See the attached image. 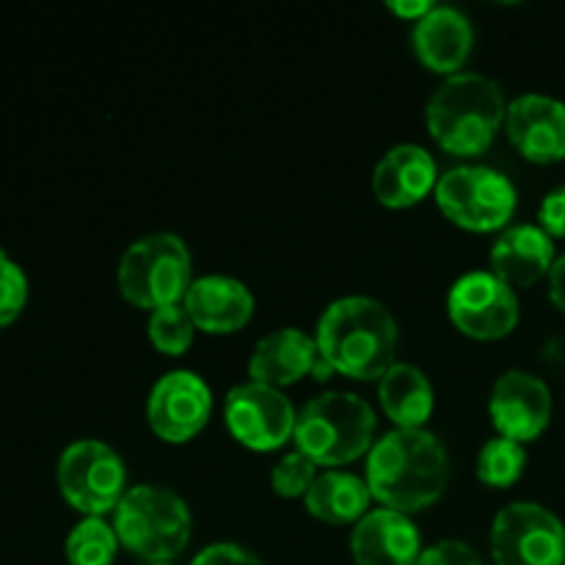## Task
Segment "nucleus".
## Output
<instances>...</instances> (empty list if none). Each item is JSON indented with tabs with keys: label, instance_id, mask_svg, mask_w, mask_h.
<instances>
[{
	"label": "nucleus",
	"instance_id": "obj_1",
	"mask_svg": "<svg viewBox=\"0 0 565 565\" xmlns=\"http://www.w3.org/2000/svg\"><path fill=\"white\" fill-rule=\"evenodd\" d=\"M373 500L397 513H414L434 505L450 480V458L439 436L425 428H397L375 441L367 456Z\"/></svg>",
	"mask_w": 565,
	"mask_h": 565
},
{
	"label": "nucleus",
	"instance_id": "obj_2",
	"mask_svg": "<svg viewBox=\"0 0 565 565\" xmlns=\"http://www.w3.org/2000/svg\"><path fill=\"white\" fill-rule=\"evenodd\" d=\"M315 342L334 373L356 381H381L395 364L397 320L375 298L348 296L326 307Z\"/></svg>",
	"mask_w": 565,
	"mask_h": 565
},
{
	"label": "nucleus",
	"instance_id": "obj_3",
	"mask_svg": "<svg viewBox=\"0 0 565 565\" xmlns=\"http://www.w3.org/2000/svg\"><path fill=\"white\" fill-rule=\"evenodd\" d=\"M505 114L500 83L480 72H458L436 88L425 116L430 136L445 152L475 158L494 143Z\"/></svg>",
	"mask_w": 565,
	"mask_h": 565
},
{
	"label": "nucleus",
	"instance_id": "obj_4",
	"mask_svg": "<svg viewBox=\"0 0 565 565\" xmlns=\"http://www.w3.org/2000/svg\"><path fill=\"white\" fill-rule=\"evenodd\" d=\"M375 414L364 397L351 392H326L298 412V452L318 467H342L373 450Z\"/></svg>",
	"mask_w": 565,
	"mask_h": 565
},
{
	"label": "nucleus",
	"instance_id": "obj_5",
	"mask_svg": "<svg viewBox=\"0 0 565 565\" xmlns=\"http://www.w3.org/2000/svg\"><path fill=\"white\" fill-rule=\"evenodd\" d=\"M114 530L143 563H171L191 541V511L171 489L136 486L116 505Z\"/></svg>",
	"mask_w": 565,
	"mask_h": 565
},
{
	"label": "nucleus",
	"instance_id": "obj_6",
	"mask_svg": "<svg viewBox=\"0 0 565 565\" xmlns=\"http://www.w3.org/2000/svg\"><path fill=\"white\" fill-rule=\"evenodd\" d=\"M193 285L191 252L171 232H158L132 243L119 263V290L132 307L160 309L185 301Z\"/></svg>",
	"mask_w": 565,
	"mask_h": 565
},
{
	"label": "nucleus",
	"instance_id": "obj_7",
	"mask_svg": "<svg viewBox=\"0 0 565 565\" xmlns=\"http://www.w3.org/2000/svg\"><path fill=\"white\" fill-rule=\"evenodd\" d=\"M434 193L441 213L469 232H497L516 213V188L489 166L450 169Z\"/></svg>",
	"mask_w": 565,
	"mask_h": 565
},
{
	"label": "nucleus",
	"instance_id": "obj_8",
	"mask_svg": "<svg viewBox=\"0 0 565 565\" xmlns=\"http://www.w3.org/2000/svg\"><path fill=\"white\" fill-rule=\"evenodd\" d=\"M127 472L116 450L105 441H72L58 458V489L75 511L86 516H105L116 511L125 489Z\"/></svg>",
	"mask_w": 565,
	"mask_h": 565
},
{
	"label": "nucleus",
	"instance_id": "obj_9",
	"mask_svg": "<svg viewBox=\"0 0 565 565\" xmlns=\"http://www.w3.org/2000/svg\"><path fill=\"white\" fill-rule=\"evenodd\" d=\"M565 527L539 502H513L491 524L497 565H563Z\"/></svg>",
	"mask_w": 565,
	"mask_h": 565
},
{
	"label": "nucleus",
	"instance_id": "obj_10",
	"mask_svg": "<svg viewBox=\"0 0 565 565\" xmlns=\"http://www.w3.org/2000/svg\"><path fill=\"white\" fill-rule=\"evenodd\" d=\"M296 408L276 386L248 384L232 386L224 401V419L230 434L243 447L257 452L279 450L296 434Z\"/></svg>",
	"mask_w": 565,
	"mask_h": 565
},
{
	"label": "nucleus",
	"instance_id": "obj_11",
	"mask_svg": "<svg viewBox=\"0 0 565 565\" xmlns=\"http://www.w3.org/2000/svg\"><path fill=\"white\" fill-rule=\"evenodd\" d=\"M447 312L456 329L472 340H502L519 323V298L491 270H472L450 287Z\"/></svg>",
	"mask_w": 565,
	"mask_h": 565
},
{
	"label": "nucleus",
	"instance_id": "obj_12",
	"mask_svg": "<svg viewBox=\"0 0 565 565\" xmlns=\"http://www.w3.org/2000/svg\"><path fill=\"white\" fill-rule=\"evenodd\" d=\"M213 412V395L202 375L191 370L166 373L152 386L147 401L149 428L169 445L193 439L207 425Z\"/></svg>",
	"mask_w": 565,
	"mask_h": 565
},
{
	"label": "nucleus",
	"instance_id": "obj_13",
	"mask_svg": "<svg viewBox=\"0 0 565 565\" xmlns=\"http://www.w3.org/2000/svg\"><path fill=\"white\" fill-rule=\"evenodd\" d=\"M489 414L494 419V428L505 439L519 441V445L539 439L550 428L552 419L550 386L533 373L508 370L491 392Z\"/></svg>",
	"mask_w": 565,
	"mask_h": 565
},
{
	"label": "nucleus",
	"instance_id": "obj_14",
	"mask_svg": "<svg viewBox=\"0 0 565 565\" xmlns=\"http://www.w3.org/2000/svg\"><path fill=\"white\" fill-rule=\"evenodd\" d=\"M508 138L533 163L565 158V105L544 94H522L508 105Z\"/></svg>",
	"mask_w": 565,
	"mask_h": 565
},
{
	"label": "nucleus",
	"instance_id": "obj_15",
	"mask_svg": "<svg viewBox=\"0 0 565 565\" xmlns=\"http://www.w3.org/2000/svg\"><path fill=\"white\" fill-rule=\"evenodd\" d=\"M351 555L356 565H417L423 557V539L406 513L381 508L356 522Z\"/></svg>",
	"mask_w": 565,
	"mask_h": 565
},
{
	"label": "nucleus",
	"instance_id": "obj_16",
	"mask_svg": "<svg viewBox=\"0 0 565 565\" xmlns=\"http://www.w3.org/2000/svg\"><path fill=\"white\" fill-rule=\"evenodd\" d=\"M414 53L439 75H458L475 44L472 22L452 6H434L412 31Z\"/></svg>",
	"mask_w": 565,
	"mask_h": 565
},
{
	"label": "nucleus",
	"instance_id": "obj_17",
	"mask_svg": "<svg viewBox=\"0 0 565 565\" xmlns=\"http://www.w3.org/2000/svg\"><path fill=\"white\" fill-rule=\"evenodd\" d=\"M182 307L191 315L193 326L199 331L232 334V331H241L252 320L254 296L241 279L210 274L193 279Z\"/></svg>",
	"mask_w": 565,
	"mask_h": 565
},
{
	"label": "nucleus",
	"instance_id": "obj_18",
	"mask_svg": "<svg viewBox=\"0 0 565 565\" xmlns=\"http://www.w3.org/2000/svg\"><path fill=\"white\" fill-rule=\"evenodd\" d=\"M436 163L428 149L417 143L392 147L373 171V193L384 207L403 210L423 202L436 191Z\"/></svg>",
	"mask_w": 565,
	"mask_h": 565
},
{
	"label": "nucleus",
	"instance_id": "obj_19",
	"mask_svg": "<svg viewBox=\"0 0 565 565\" xmlns=\"http://www.w3.org/2000/svg\"><path fill=\"white\" fill-rule=\"evenodd\" d=\"M555 265V246L541 226L516 224L491 246V274L511 287H530Z\"/></svg>",
	"mask_w": 565,
	"mask_h": 565
},
{
	"label": "nucleus",
	"instance_id": "obj_20",
	"mask_svg": "<svg viewBox=\"0 0 565 565\" xmlns=\"http://www.w3.org/2000/svg\"><path fill=\"white\" fill-rule=\"evenodd\" d=\"M320 351L312 337L303 334L301 329H279L270 331L268 337L254 345L252 359H248V375L257 384L287 386L309 375L318 364Z\"/></svg>",
	"mask_w": 565,
	"mask_h": 565
},
{
	"label": "nucleus",
	"instance_id": "obj_21",
	"mask_svg": "<svg viewBox=\"0 0 565 565\" xmlns=\"http://www.w3.org/2000/svg\"><path fill=\"white\" fill-rule=\"evenodd\" d=\"M381 406L397 428H423L434 414V386L428 375L406 362H395L379 384Z\"/></svg>",
	"mask_w": 565,
	"mask_h": 565
},
{
	"label": "nucleus",
	"instance_id": "obj_22",
	"mask_svg": "<svg viewBox=\"0 0 565 565\" xmlns=\"http://www.w3.org/2000/svg\"><path fill=\"white\" fill-rule=\"evenodd\" d=\"M370 500L373 494H370L367 480L351 472H326L318 475L312 489L303 497V505L320 522L351 524L367 516Z\"/></svg>",
	"mask_w": 565,
	"mask_h": 565
},
{
	"label": "nucleus",
	"instance_id": "obj_23",
	"mask_svg": "<svg viewBox=\"0 0 565 565\" xmlns=\"http://www.w3.org/2000/svg\"><path fill=\"white\" fill-rule=\"evenodd\" d=\"M116 552H119V535L103 516H86L72 527L66 539L70 565H114Z\"/></svg>",
	"mask_w": 565,
	"mask_h": 565
},
{
	"label": "nucleus",
	"instance_id": "obj_24",
	"mask_svg": "<svg viewBox=\"0 0 565 565\" xmlns=\"http://www.w3.org/2000/svg\"><path fill=\"white\" fill-rule=\"evenodd\" d=\"M524 467H527L524 447L519 441L505 439V436H494L478 452L475 472H478V480H483L491 489H508V486H513L522 478Z\"/></svg>",
	"mask_w": 565,
	"mask_h": 565
},
{
	"label": "nucleus",
	"instance_id": "obj_25",
	"mask_svg": "<svg viewBox=\"0 0 565 565\" xmlns=\"http://www.w3.org/2000/svg\"><path fill=\"white\" fill-rule=\"evenodd\" d=\"M193 331H196V326H193L191 315L185 312L182 303L154 309L152 318H149V340L166 356H182L193 345Z\"/></svg>",
	"mask_w": 565,
	"mask_h": 565
},
{
	"label": "nucleus",
	"instance_id": "obj_26",
	"mask_svg": "<svg viewBox=\"0 0 565 565\" xmlns=\"http://www.w3.org/2000/svg\"><path fill=\"white\" fill-rule=\"evenodd\" d=\"M318 480V463L309 461L303 452H287L279 463L270 472V486L279 497H307V491L312 489V483Z\"/></svg>",
	"mask_w": 565,
	"mask_h": 565
},
{
	"label": "nucleus",
	"instance_id": "obj_27",
	"mask_svg": "<svg viewBox=\"0 0 565 565\" xmlns=\"http://www.w3.org/2000/svg\"><path fill=\"white\" fill-rule=\"evenodd\" d=\"M28 301V279L20 265L0 252V329L20 318Z\"/></svg>",
	"mask_w": 565,
	"mask_h": 565
},
{
	"label": "nucleus",
	"instance_id": "obj_28",
	"mask_svg": "<svg viewBox=\"0 0 565 565\" xmlns=\"http://www.w3.org/2000/svg\"><path fill=\"white\" fill-rule=\"evenodd\" d=\"M417 565H483L478 552L463 541H439V544L423 550Z\"/></svg>",
	"mask_w": 565,
	"mask_h": 565
},
{
	"label": "nucleus",
	"instance_id": "obj_29",
	"mask_svg": "<svg viewBox=\"0 0 565 565\" xmlns=\"http://www.w3.org/2000/svg\"><path fill=\"white\" fill-rule=\"evenodd\" d=\"M191 565H263L254 552L237 544H210L193 557Z\"/></svg>",
	"mask_w": 565,
	"mask_h": 565
},
{
	"label": "nucleus",
	"instance_id": "obj_30",
	"mask_svg": "<svg viewBox=\"0 0 565 565\" xmlns=\"http://www.w3.org/2000/svg\"><path fill=\"white\" fill-rule=\"evenodd\" d=\"M539 221L550 237H565V185L546 193L539 207Z\"/></svg>",
	"mask_w": 565,
	"mask_h": 565
},
{
	"label": "nucleus",
	"instance_id": "obj_31",
	"mask_svg": "<svg viewBox=\"0 0 565 565\" xmlns=\"http://www.w3.org/2000/svg\"><path fill=\"white\" fill-rule=\"evenodd\" d=\"M550 298L561 312H565V254L561 259H555L550 270Z\"/></svg>",
	"mask_w": 565,
	"mask_h": 565
},
{
	"label": "nucleus",
	"instance_id": "obj_32",
	"mask_svg": "<svg viewBox=\"0 0 565 565\" xmlns=\"http://www.w3.org/2000/svg\"><path fill=\"white\" fill-rule=\"evenodd\" d=\"M386 6H390V11H395L397 17H403V20H423V17L434 9V3H428V0H390Z\"/></svg>",
	"mask_w": 565,
	"mask_h": 565
},
{
	"label": "nucleus",
	"instance_id": "obj_33",
	"mask_svg": "<svg viewBox=\"0 0 565 565\" xmlns=\"http://www.w3.org/2000/svg\"><path fill=\"white\" fill-rule=\"evenodd\" d=\"M141 565H174V563H141Z\"/></svg>",
	"mask_w": 565,
	"mask_h": 565
},
{
	"label": "nucleus",
	"instance_id": "obj_34",
	"mask_svg": "<svg viewBox=\"0 0 565 565\" xmlns=\"http://www.w3.org/2000/svg\"><path fill=\"white\" fill-rule=\"evenodd\" d=\"M563 565H565V550H563Z\"/></svg>",
	"mask_w": 565,
	"mask_h": 565
}]
</instances>
